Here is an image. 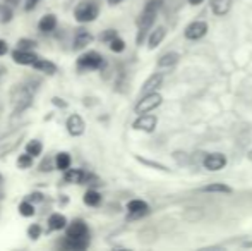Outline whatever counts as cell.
<instances>
[{"label":"cell","mask_w":252,"mask_h":251,"mask_svg":"<svg viewBox=\"0 0 252 251\" xmlns=\"http://www.w3.org/2000/svg\"><path fill=\"white\" fill-rule=\"evenodd\" d=\"M201 193H213V194H232L233 189L228 184H223V182H213V184H206L199 188Z\"/></svg>","instance_id":"cell-18"},{"label":"cell","mask_w":252,"mask_h":251,"mask_svg":"<svg viewBox=\"0 0 252 251\" xmlns=\"http://www.w3.org/2000/svg\"><path fill=\"white\" fill-rule=\"evenodd\" d=\"M65 127H67V133H69L70 136H81V134L86 131V122H84V119L81 117V115L72 114V115H69V119H67Z\"/></svg>","instance_id":"cell-11"},{"label":"cell","mask_w":252,"mask_h":251,"mask_svg":"<svg viewBox=\"0 0 252 251\" xmlns=\"http://www.w3.org/2000/svg\"><path fill=\"white\" fill-rule=\"evenodd\" d=\"M19 214L23 215V217H33L34 207L30 203V201H23V203L19 205Z\"/></svg>","instance_id":"cell-30"},{"label":"cell","mask_w":252,"mask_h":251,"mask_svg":"<svg viewBox=\"0 0 252 251\" xmlns=\"http://www.w3.org/2000/svg\"><path fill=\"white\" fill-rule=\"evenodd\" d=\"M91 41H93V35L86 28H81V30H77L76 36H74V50H83Z\"/></svg>","instance_id":"cell-14"},{"label":"cell","mask_w":252,"mask_h":251,"mask_svg":"<svg viewBox=\"0 0 252 251\" xmlns=\"http://www.w3.org/2000/svg\"><path fill=\"white\" fill-rule=\"evenodd\" d=\"M33 158L30 153H23L19 155V158H17V167L19 169H30L31 165H33Z\"/></svg>","instance_id":"cell-29"},{"label":"cell","mask_w":252,"mask_h":251,"mask_svg":"<svg viewBox=\"0 0 252 251\" xmlns=\"http://www.w3.org/2000/svg\"><path fill=\"white\" fill-rule=\"evenodd\" d=\"M233 0H211L209 7H211V12L215 16H226V14L232 10Z\"/></svg>","instance_id":"cell-16"},{"label":"cell","mask_w":252,"mask_h":251,"mask_svg":"<svg viewBox=\"0 0 252 251\" xmlns=\"http://www.w3.org/2000/svg\"><path fill=\"white\" fill-rule=\"evenodd\" d=\"M70 164H72V158H70L69 153H65V151H60V153H57L55 167L59 169V171H67V169L70 167Z\"/></svg>","instance_id":"cell-23"},{"label":"cell","mask_w":252,"mask_h":251,"mask_svg":"<svg viewBox=\"0 0 252 251\" xmlns=\"http://www.w3.org/2000/svg\"><path fill=\"white\" fill-rule=\"evenodd\" d=\"M14 17V12L7 3H0V24H7L10 23Z\"/></svg>","instance_id":"cell-26"},{"label":"cell","mask_w":252,"mask_h":251,"mask_svg":"<svg viewBox=\"0 0 252 251\" xmlns=\"http://www.w3.org/2000/svg\"><path fill=\"white\" fill-rule=\"evenodd\" d=\"M40 169H41V171H43V172L52 171V158H50V157H47V158H45V160L40 164Z\"/></svg>","instance_id":"cell-35"},{"label":"cell","mask_w":252,"mask_h":251,"mask_svg":"<svg viewBox=\"0 0 252 251\" xmlns=\"http://www.w3.org/2000/svg\"><path fill=\"white\" fill-rule=\"evenodd\" d=\"M83 200H84V203H86L88 207H98V205L101 203V194L98 193L96 189H88Z\"/></svg>","instance_id":"cell-24"},{"label":"cell","mask_w":252,"mask_h":251,"mask_svg":"<svg viewBox=\"0 0 252 251\" xmlns=\"http://www.w3.org/2000/svg\"><path fill=\"white\" fill-rule=\"evenodd\" d=\"M158 126V117L153 114H141L132 122V127L136 131H143V133H153Z\"/></svg>","instance_id":"cell-9"},{"label":"cell","mask_w":252,"mask_h":251,"mask_svg":"<svg viewBox=\"0 0 252 251\" xmlns=\"http://www.w3.org/2000/svg\"><path fill=\"white\" fill-rule=\"evenodd\" d=\"M41 151H43V144H41V141L33 140V141H30V143L26 144V153H30L31 157H34V158L40 157Z\"/></svg>","instance_id":"cell-25"},{"label":"cell","mask_w":252,"mask_h":251,"mask_svg":"<svg viewBox=\"0 0 252 251\" xmlns=\"http://www.w3.org/2000/svg\"><path fill=\"white\" fill-rule=\"evenodd\" d=\"M247 157H249V160H251V162H252V150H251V151H249V153H247Z\"/></svg>","instance_id":"cell-40"},{"label":"cell","mask_w":252,"mask_h":251,"mask_svg":"<svg viewBox=\"0 0 252 251\" xmlns=\"http://www.w3.org/2000/svg\"><path fill=\"white\" fill-rule=\"evenodd\" d=\"M94 179L90 172L83 171V169H67L63 171V181L69 184H88V182Z\"/></svg>","instance_id":"cell-7"},{"label":"cell","mask_w":252,"mask_h":251,"mask_svg":"<svg viewBox=\"0 0 252 251\" xmlns=\"http://www.w3.org/2000/svg\"><path fill=\"white\" fill-rule=\"evenodd\" d=\"M161 104H163V97L158 91H153V93H146L139 98V102H137L136 107H134V112H136L137 115L150 114V112L156 110Z\"/></svg>","instance_id":"cell-3"},{"label":"cell","mask_w":252,"mask_h":251,"mask_svg":"<svg viewBox=\"0 0 252 251\" xmlns=\"http://www.w3.org/2000/svg\"><path fill=\"white\" fill-rule=\"evenodd\" d=\"M7 52H9V45H7V41L0 40V57H2V55H5Z\"/></svg>","instance_id":"cell-36"},{"label":"cell","mask_w":252,"mask_h":251,"mask_svg":"<svg viewBox=\"0 0 252 251\" xmlns=\"http://www.w3.org/2000/svg\"><path fill=\"white\" fill-rule=\"evenodd\" d=\"M34 47H36V41L30 40V38H21L17 41V48H23V50H33Z\"/></svg>","instance_id":"cell-31"},{"label":"cell","mask_w":252,"mask_h":251,"mask_svg":"<svg viewBox=\"0 0 252 251\" xmlns=\"http://www.w3.org/2000/svg\"><path fill=\"white\" fill-rule=\"evenodd\" d=\"M163 79H165V76H163L161 72H153L151 76L144 81L143 88H141V93L146 95V93H153V91H158V88L163 84Z\"/></svg>","instance_id":"cell-13"},{"label":"cell","mask_w":252,"mask_h":251,"mask_svg":"<svg viewBox=\"0 0 252 251\" xmlns=\"http://www.w3.org/2000/svg\"><path fill=\"white\" fill-rule=\"evenodd\" d=\"M187 2H189L190 5H201V3L204 2V0H187Z\"/></svg>","instance_id":"cell-38"},{"label":"cell","mask_w":252,"mask_h":251,"mask_svg":"<svg viewBox=\"0 0 252 251\" xmlns=\"http://www.w3.org/2000/svg\"><path fill=\"white\" fill-rule=\"evenodd\" d=\"M206 33H208V23L206 21H192L184 30V36L190 41L201 40V38L206 36Z\"/></svg>","instance_id":"cell-6"},{"label":"cell","mask_w":252,"mask_h":251,"mask_svg":"<svg viewBox=\"0 0 252 251\" xmlns=\"http://www.w3.org/2000/svg\"><path fill=\"white\" fill-rule=\"evenodd\" d=\"M165 36H166L165 26H158L153 31H150V36H148V47H150V50H155L156 47H159L161 41L165 40Z\"/></svg>","instance_id":"cell-15"},{"label":"cell","mask_w":252,"mask_h":251,"mask_svg":"<svg viewBox=\"0 0 252 251\" xmlns=\"http://www.w3.org/2000/svg\"><path fill=\"white\" fill-rule=\"evenodd\" d=\"M65 238L69 239H90V229H88L84 220H74L72 224L67 225Z\"/></svg>","instance_id":"cell-8"},{"label":"cell","mask_w":252,"mask_h":251,"mask_svg":"<svg viewBox=\"0 0 252 251\" xmlns=\"http://www.w3.org/2000/svg\"><path fill=\"white\" fill-rule=\"evenodd\" d=\"M33 67L40 72H45V74H55L57 72V66L53 64L52 61H47V59H38L36 62L33 64Z\"/></svg>","instance_id":"cell-22"},{"label":"cell","mask_w":252,"mask_h":251,"mask_svg":"<svg viewBox=\"0 0 252 251\" xmlns=\"http://www.w3.org/2000/svg\"><path fill=\"white\" fill-rule=\"evenodd\" d=\"M108 47H110V50H112V52H115V54H120V52L126 50V41H124L120 36H117V38H113V40L110 41Z\"/></svg>","instance_id":"cell-28"},{"label":"cell","mask_w":252,"mask_h":251,"mask_svg":"<svg viewBox=\"0 0 252 251\" xmlns=\"http://www.w3.org/2000/svg\"><path fill=\"white\" fill-rule=\"evenodd\" d=\"M117 36H119V33H117L115 30H105V31H101V35H100V41H103V43H110V41Z\"/></svg>","instance_id":"cell-32"},{"label":"cell","mask_w":252,"mask_h":251,"mask_svg":"<svg viewBox=\"0 0 252 251\" xmlns=\"http://www.w3.org/2000/svg\"><path fill=\"white\" fill-rule=\"evenodd\" d=\"M28 236H30L33 241H36V239L41 236V227L38 224H31L30 227H28Z\"/></svg>","instance_id":"cell-33"},{"label":"cell","mask_w":252,"mask_h":251,"mask_svg":"<svg viewBox=\"0 0 252 251\" xmlns=\"http://www.w3.org/2000/svg\"><path fill=\"white\" fill-rule=\"evenodd\" d=\"M120 2H124V0H108L110 5H119Z\"/></svg>","instance_id":"cell-39"},{"label":"cell","mask_w":252,"mask_h":251,"mask_svg":"<svg viewBox=\"0 0 252 251\" xmlns=\"http://www.w3.org/2000/svg\"><path fill=\"white\" fill-rule=\"evenodd\" d=\"M40 2L41 0H24V10H26V12H31V10L36 9V5Z\"/></svg>","instance_id":"cell-34"},{"label":"cell","mask_w":252,"mask_h":251,"mask_svg":"<svg viewBox=\"0 0 252 251\" xmlns=\"http://www.w3.org/2000/svg\"><path fill=\"white\" fill-rule=\"evenodd\" d=\"M38 55H34L31 50H23V48H16L12 50V61L19 66H33L38 61Z\"/></svg>","instance_id":"cell-12"},{"label":"cell","mask_w":252,"mask_h":251,"mask_svg":"<svg viewBox=\"0 0 252 251\" xmlns=\"http://www.w3.org/2000/svg\"><path fill=\"white\" fill-rule=\"evenodd\" d=\"M76 66L79 71H98L105 66V59H103V55L98 54V52L90 50L77 59Z\"/></svg>","instance_id":"cell-4"},{"label":"cell","mask_w":252,"mask_h":251,"mask_svg":"<svg viewBox=\"0 0 252 251\" xmlns=\"http://www.w3.org/2000/svg\"><path fill=\"white\" fill-rule=\"evenodd\" d=\"M48 227L50 231H62L67 227V218L62 214H52L48 217Z\"/></svg>","instance_id":"cell-21"},{"label":"cell","mask_w":252,"mask_h":251,"mask_svg":"<svg viewBox=\"0 0 252 251\" xmlns=\"http://www.w3.org/2000/svg\"><path fill=\"white\" fill-rule=\"evenodd\" d=\"M136 160L137 162H141V164H144V165H148V167H153L155 171H161V172H172L168 167H165L163 164H159V162H153V160H148V158H143V157H136Z\"/></svg>","instance_id":"cell-27"},{"label":"cell","mask_w":252,"mask_h":251,"mask_svg":"<svg viewBox=\"0 0 252 251\" xmlns=\"http://www.w3.org/2000/svg\"><path fill=\"white\" fill-rule=\"evenodd\" d=\"M52 102H53V104H55V105H59V107H67V104H65V102H60V98L59 97H55V98H52Z\"/></svg>","instance_id":"cell-37"},{"label":"cell","mask_w":252,"mask_h":251,"mask_svg":"<svg viewBox=\"0 0 252 251\" xmlns=\"http://www.w3.org/2000/svg\"><path fill=\"white\" fill-rule=\"evenodd\" d=\"M179 61H180V55L177 52H166V54H163L158 59L156 66H158V69H172V67H175L179 64Z\"/></svg>","instance_id":"cell-17"},{"label":"cell","mask_w":252,"mask_h":251,"mask_svg":"<svg viewBox=\"0 0 252 251\" xmlns=\"http://www.w3.org/2000/svg\"><path fill=\"white\" fill-rule=\"evenodd\" d=\"M38 28H40L41 33H52V31L57 28V17L53 16V14H47V16H43L40 19Z\"/></svg>","instance_id":"cell-20"},{"label":"cell","mask_w":252,"mask_h":251,"mask_svg":"<svg viewBox=\"0 0 252 251\" xmlns=\"http://www.w3.org/2000/svg\"><path fill=\"white\" fill-rule=\"evenodd\" d=\"M127 212H129V218H141L144 215L150 214V205L144 200H130L127 203Z\"/></svg>","instance_id":"cell-10"},{"label":"cell","mask_w":252,"mask_h":251,"mask_svg":"<svg viewBox=\"0 0 252 251\" xmlns=\"http://www.w3.org/2000/svg\"><path fill=\"white\" fill-rule=\"evenodd\" d=\"M226 157L223 153H220V151H215V153H206L204 157H202V167L206 169V171L209 172H218L221 171V169L226 167Z\"/></svg>","instance_id":"cell-5"},{"label":"cell","mask_w":252,"mask_h":251,"mask_svg":"<svg viewBox=\"0 0 252 251\" xmlns=\"http://www.w3.org/2000/svg\"><path fill=\"white\" fill-rule=\"evenodd\" d=\"M60 246H62V248H65V250L83 251V250H86L88 246H90V239H69V238H65Z\"/></svg>","instance_id":"cell-19"},{"label":"cell","mask_w":252,"mask_h":251,"mask_svg":"<svg viewBox=\"0 0 252 251\" xmlns=\"http://www.w3.org/2000/svg\"><path fill=\"white\" fill-rule=\"evenodd\" d=\"M163 7V0H148L144 3V9L141 10L139 17H137V38L136 43L141 45L144 41V38L148 36V31H151L153 24H155L156 17H158L159 9Z\"/></svg>","instance_id":"cell-1"},{"label":"cell","mask_w":252,"mask_h":251,"mask_svg":"<svg viewBox=\"0 0 252 251\" xmlns=\"http://www.w3.org/2000/svg\"><path fill=\"white\" fill-rule=\"evenodd\" d=\"M100 16V5L94 0H83L74 7V17L77 23H93Z\"/></svg>","instance_id":"cell-2"}]
</instances>
